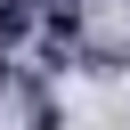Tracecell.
I'll return each mask as SVG.
<instances>
[{
  "label": "cell",
  "instance_id": "6da1fadb",
  "mask_svg": "<svg viewBox=\"0 0 130 130\" xmlns=\"http://www.w3.org/2000/svg\"><path fill=\"white\" fill-rule=\"evenodd\" d=\"M0 41H32V0H0Z\"/></svg>",
  "mask_w": 130,
  "mask_h": 130
}]
</instances>
